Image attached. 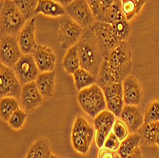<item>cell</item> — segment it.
<instances>
[{"label":"cell","mask_w":159,"mask_h":158,"mask_svg":"<svg viewBox=\"0 0 159 158\" xmlns=\"http://www.w3.org/2000/svg\"><path fill=\"white\" fill-rule=\"evenodd\" d=\"M126 19L122 10L121 0H115L114 3L96 19V21H102L110 24H113L117 21Z\"/></svg>","instance_id":"603a6c76"},{"label":"cell","mask_w":159,"mask_h":158,"mask_svg":"<svg viewBox=\"0 0 159 158\" xmlns=\"http://www.w3.org/2000/svg\"><path fill=\"white\" fill-rule=\"evenodd\" d=\"M55 70L40 73L35 79V85L41 94L45 98H51L53 95L55 89Z\"/></svg>","instance_id":"d6986e66"},{"label":"cell","mask_w":159,"mask_h":158,"mask_svg":"<svg viewBox=\"0 0 159 158\" xmlns=\"http://www.w3.org/2000/svg\"><path fill=\"white\" fill-rule=\"evenodd\" d=\"M120 144H121V141L117 138L116 135L111 132L109 134V136L107 137L103 148H106V149L112 151H117L119 147H120Z\"/></svg>","instance_id":"e575fe53"},{"label":"cell","mask_w":159,"mask_h":158,"mask_svg":"<svg viewBox=\"0 0 159 158\" xmlns=\"http://www.w3.org/2000/svg\"><path fill=\"white\" fill-rule=\"evenodd\" d=\"M111 25H112V29H113L115 35H116V37L118 38L120 42L126 41L129 38V34L132 33V27L127 19L117 21Z\"/></svg>","instance_id":"4dcf8cb0"},{"label":"cell","mask_w":159,"mask_h":158,"mask_svg":"<svg viewBox=\"0 0 159 158\" xmlns=\"http://www.w3.org/2000/svg\"><path fill=\"white\" fill-rule=\"evenodd\" d=\"M122 86L125 105L139 106L143 98V90L140 82L134 76L129 75L123 80Z\"/></svg>","instance_id":"2e32d148"},{"label":"cell","mask_w":159,"mask_h":158,"mask_svg":"<svg viewBox=\"0 0 159 158\" xmlns=\"http://www.w3.org/2000/svg\"><path fill=\"white\" fill-rule=\"evenodd\" d=\"M57 2L58 3H60L63 7H66V6H68L70 3H71L74 1V0H56Z\"/></svg>","instance_id":"ab89813d"},{"label":"cell","mask_w":159,"mask_h":158,"mask_svg":"<svg viewBox=\"0 0 159 158\" xmlns=\"http://www.w3.org/2000/svg\"><path fill=\"white\" fill-rule=\"evenodd\" d=\"M91 30L104 59L111 50H113L121 43L113 32L112 25L110 23L96 21L91 27Z\"/></svg>","instance_id":"52a82bcc"},{"label":"cell","mask_w":159,"mask_h":158,"mask_svg":"<svg viewBox=\"0 0 159 158\" xmlns=\"http://www.w3.org/2000/svg\"><path fill=\"white\" fill-rule=\"evenodd\" d=\"M33 56L40 73L54 70L56 65V55L50 47L37 45L35 51L33 52Z\"/></svg>","instance_id":"e0dca14e"},{"label":"cell","mask_w":159,"mask_h":158,"mask_svg":"<svg viewBox=\"0 0 159 158\" xmlns=\"http://www.w3.org/2000/svg\"><path fill=\"white\" fill-rule=\"evenodd\" d=\"M120 119L127 125L129 133H135L139 132L144 125V113L139 106L125 105L120 114Z\"/></svg>","instance_id":"ac0fdd59"},{"label":"cell","mask_w":159,"mask_h":158,"mask_svg":"<svg viewBox=\"0 0 159 158\" xmlns=\"http://www.w3.org/2000/svg\"><path fill=\"white\" fill-rule=\"evenodd\" d=\"M114 152L115 151H110L106 148H101L98 151L97 158H116V154Z\"/></svg>","instance_id":"8d00e7d4"},{"label":"cell","mask_w":159,"mask_h":158,"mask_svg":"<svg viewBox=\"0 0 159 158\" xmlns=\"http://www.w3.org/2000/svg\"><path fill=\"white\" fill-rule=\"evenodd\" d=\"M77 101L83 111L92 118H94L101 111L107 110L103 90L98 84L79 91Z\"/></svg>","instance_id":"3957f363"},{"label":"cell","mask_w":159,"mask_h":158,"mask_svg":"<svg viewBox=\"0 0 159 158\" xmlns=\"http://www.w3.org/2000/svg\"><path fill=\"white\" fill-rule=\"evenodd\" d=\"M159 133V122L144 124L139 130V134L150 145H156V139Z\"/></svg>","instance_id":"f1b7e54d"},{"label":"cell","mask_w":159,"mask_h":158,"mask_svg":"<svg viewBox=\"0 0 159 158\" xmlns=\"http://www.w3.org/2000/svg\"><path fill=\"white\" fill-rule=\"evenodd\" d=\"M105 59H107L110 67L121 82L129 76L133 68V54L126 41L121 42L118 46L111 50Z\"/></svg>","instance_id":"5b68a950"},{"label":"cell","mask_w":159,"mask_h":158,"mask_svg":"<svg viewBox=\"0 0 159 158\" xmlns=\"http://www.w3.org/2000/svg\"><path fill=\"white\" fill-rule=\"evenodd\" d=\"M12 1L22 12L26 20H30L34 17L39 0H12Z\"/></svg>","instance_id":"f546056e"},{"label":"cell","mask_w":159,"mask_h":158,"mask_svg":"<svg viewBox=\"0 0 159 158\" xmlns=\"http://www.w3.org/2000/svg\"><path fill=\"white\" fill-rule=\"evenodd\" d=\"M65 11L69 17L83 29H89L96 22L94 14L86 0H74L65 7Z\"/></svg>","instance_id":"ba28073f"},{"label":"cell","mask_w":159,"mask_h":158,"mask_svg":"<svg viewBox=\"0 0 159 158\" xmlns=\"http://www.w3.org/2000/svg\"><path fill=\"white\" fill-rule=\"evenodd\" d=\"M156 145L159 148V133H158V136H157V139H156Z\"/></svg>","instance_id":"b9f144b4"},{"label":"cell","mask_w":159,"mask_h":158,"mask_svg":"<svg viewBox=\"0 0 159 158\" xmlns=\"http://www.w3.org/2000/svg\"><path fill=\"white\" fill-rule=\"evenodd\" d=\"M22 55L23 52L20 50L16 36L10 34L1 35V40H0V61H1V64L13 69Z\"/></svg>","instance_id":"9c48e42d"},{"label":"cell","mask_w":159,"mask_h":158,"mask_svg":"<svg viewBox=\"0 0 159 158\" xmlns=\"http://www.w3.org/2000/svg\"><path fill=\"white\" fill-rule=\"evenodd\" d=\"M141 141H142V137L140 134H137V133L129 134L124 140L121 141L120 147L117 151V154L121 158H126L135 149L139 147Z\"/></svg>","instance_id":"484cf974"},{"label":"cell","mask_w":159,"mask_h":158,"mask_svg":"<svg viewBox=\"0 0 159 158\" xmlns=\"http://www.w3.org/2000/svg\"><path fill=\"white\" fill-rule=\"evenodd\" d=\"M20 101L16 97H2L0 100V117L4 122H8L14 111L20 107Z\"/></svg>","instance_id":"4316f807"},{"label":"cell","mask_w":159,"mask_h":158,"mask_svg":"<svg viewBox=\"0 0 159 158\" xmlns=\"http://www.w3.org/2000/svg\"><path fill=\"white\" fill-rule=\"evenodd\" d=\"M87 3L89 4L91 10L93 11L95 18L100 12V4H101V0H86Z\"/></svg>","instance_id":"d590c367"},{"label":"cell","mask_w":159,"mask_h":158,"mask_svg":"<svg viewBox=\"0 0 159 158\" xmlns=\"http://www.w3.org/2000/svg\"><path fill=\"white\" fill-rule=\"evenodd\" d=\"M126 158H143V154H142V151H141L140 148L138 147L137 149H135L131 154L128 155Z\"/></svg>","instance_id":"f35d334b"},{"label":"cell","mask_w":159,"mask_h":158,"mask_svg":"<svg viewBox=\"0 0 159 158\" xmlns=\"http://www.w3.org/2000/svg\"><path fill=\"white\" fill-rule=\"evenodd\" d=\"M84 34V29L74 21L67 14L59 20L57 40L62 49L69 50L75 46Z\"/></svg>","instance_id":"8992f818"},{"label":"cell","mask_w":159,"mask_h":158,"mask_svg":"<svg viewBox=\"0 0 159 158\" xmlns=\"http://www.w3.org/2000/svg\"><path fill=\"white\" fill-rule=\"evenodd\" d=\"M148 0H121L122 10L126 19L129 22L141 12Z\"/></svg>","instance_id":"83f0119b"},{"label":"cell","mask_w":159,"mask_h":158,"mask_svg":"<svg viewBox=\"0 0 159 158\" xmlns=\"http://www.w3.org/2000/svg\"><path fill=\"white\" fill-rule=\"evenodd\" d=\"M115 120H116L115 114L109 110L101 111L93 118V128L95 130L94 141L99 149L103 148L107 137L112 132V127Z\"/></svg>","instance_id":"8fae6325"},{"label":"cell","mask_w":159,"mask_h":158,"mask_svg":"<svg viewBox=\"0 0 159 158\" xmlns=\"http://www.w3.org/2000/svg\"><path fill=\"white\" fill-rule=\"evenodd\" d=\"M51 155L52 150L49 140L39 138L29 149L25 158H50Z\"/></svg>","instance_id":"44dd1931"},{"label":"cell","mask_w":159,"mask_h":158,"mask_svg":"<svg viewBox=\"0 0 159 158\" xmlns=\"http://www.w3.org/2000/svg\"><path fill=\"white\" fill-rule=\"evenodd\" d=\"M50 158H62V157H60V156H58V155H55V154L52 153V155H51V157H50Z\"/></svg>","instance_id":"60d3db41"},{"label":"cell","mask_w":159,"mask_h":158,"mask_svg":"<svg viewBox=\"0 0 159 158\" xmlns=\"http://www.w3.org/2000/svg\"><path fill=\"white\" fill-rule=\"evenodd\" d=\"M62 67L68 74H74L75 71L81 68L76 45L67 50V52L62 60Z\"/></svg>","instance_id":"cb8c5ba5"},{"label":"cell","mask_w":159,"mask_h":158,"mask_svg":"<svg viewBox=\"0 0 159 158\" xmlns=\"http://www.w3.org/2000/svg\"><path fill=\"white\" fill-rule=\"evenodd\" d=\"M96 79H97V84L101 88H104L106 86L113 83H122L117 77V75L115 74L114 71L111 70V68L110 67L107 59H103V62L100 66L99 73Z\"/></svg>","instance_id":"7402d4cb"},{"label":"cell","mask_w":159,"mask_h":158,"mask_svg":"<svg viewBox=\"0 0 159 158\" xmlns=\"http://www.w3.org/2000/svg\"><path fill=\"white\" fill-rule=\"evenodd\" d=\"M43 99H44V96L37 89L35 82L23 85L19 101L24 111H32L35 110L42 104Z\"/></svg>","instance_id":"9a60e30c"},{"label":"cell","mask_w":159,"mask_h":158,"mask_svg":"<svg viewBox=\"0 0 159 158\" xmlns=\"http://www.w3.org/2000/svg\"><path fill=\"white\" fill-rule=\"evenodd\" d=\"M144 124L159 122V101H152L144 113Z\"/></svg>","instance_id":"d6a6232c"},{"label":"cell","mask_w":159,"mask_h":158,"mask_svg":"<svg viewBox=\"0 0 159 158\" xmlns=\"http://www.w3.org/2000/svg\"><path fill=\"white\" fill-rule=\"evenodd\" d=\"M107 110L115 114L116 117H120V114L125 106L124 94H123V86L122 83H113L102 88Z\"/></svg>","instance_id":"4fadbf2b"},{"label":"cell","mask_w":159,"mask_h":158,"mask_svg":"<svg viewBox=\"0 0 159 158\" xmlns=\"http://www.w3.org/2000/svg\"><path fill=\"white\" fill-rule=\"evenodd\" d=\"M13 70L22 85L34 82L40 74L33 54H23L14 66Z\"/></svg>","instance_id":"7c38bea8"},{"label":"cell","mask_w":159,"mask_h":158,"mask_svg":"<svg viewBox=\"0 0 159 158\" xmlns=\"http://www.w3.org/2000/svg\"><path fill=\"white\" fill-rule=\"evenodd\" d=\"M23 85L18 80L12 68L3 64L0 66V95L2 97H16L20 99Z\"/></svg>","instance_id":"30bf717a"},{"label":"cell","mask_w":159,"mask_h":158,"mask_svg":"<svg viewBox=\"0 0 159 158\" xmlns=\"http://www.w3.org/2000/svg\"><path fill=\"white\" fill-rule=\"evenodd\" d=\"M43 14L48 17H62L66 16L65 7L56 0H39L35 14Z\"/></svg>","instance_id":"ffe728a7"},{"label":"cell","mask_w":159,"mask_h":158,"mask_svg":"<svg viewBox=\"0 0 159 158\" xmlns=\"http://www.w3.org/2000/svg\"><path fill=\"white\" fill-rule=\"evenodd\" d=\"M116 158H121V157H120V156H119L118 154H116Z\"/></svg>","instance_id":"7bdbcfd3"},{"label":"cell","mask_w":159,"mask_h":158,"mask_svg":"<svg viewBox=\"0 0 159 158\" xmlns=\"http://www.w3.org/2000/svg\"><path fill=\"white\" fill-rule=\"evenodd\" d=\"M18 44L23 54H33L37 47L35 40V18L27 20L17 35Z\"/></svg>","instance_id":"5bb4252c"},{"label":"cell","mask_w":159,"mask_h":158,"mask_svg":"<svg viewBox=\"0 0 159 158\" xmlns=\"http://www.w3.org/2000/svg\"><path fill=\"white\" fill-rule=\"evenodd\" d=\"M94 138V128L83 116H77L74 121L70 135L71 145L75 151L82 155L87 154Z\"/></svg>","instance_id":"277c9868"},{"label":"cell","mask_w":159,"mask_h":158,"mask_svg":"<svg viewBox=\"0 0 159 158\" xmlns=\"http://www.w3.org/2000/svg\"><path fill=\"white\" fill-rule=\"evenodd\" d=\"M27 20L12 0H1L0 26L1 35H18Z\"/></svg>","instance_id":"7a4b0ae2"},{"label":"cell","mask_w":159,"mask_h":158,"mask_svg":"<svg viewBox=\"0 0 159 158\" xmlns=\"http://www.w3.org/2000/svg\"><path fill=\"white\" fill-rule=\"evenodd\" d=\"M28 118L27 111H24L23 109H18L16 111H14L12 113V115L10 117L8 124L10 128H11L14 131H19L24 127L26 121Z\"/></svg>","instance_id":"1f68e13d"},{"label":"cell","mask_w":159,"mask_h":158,"mask_svg":"<svg viewBox=\"0 0 159 158\" xmlns=\"http://www.w3.org/2000/svg\"><path fill=\"white\" fill-rule=\"evenodd\" d=\"M112 133L117 136V138L120 141L124 140L129 134V131L127 125L121 119L115 120L113 127H112Z\"/></svg>","instance_id":"836d02e7"},{"label":"cell","mask_w":159,"mask_h":158,"mask_svg":"<svg viewBox=\"0 0 159 158\" xmlns=\"http://www.w3.org/2000/svg\"><path fill=\"white\" fill-rule=\"evenodd\" d=\"M73 76L75 80V86L78 92L97 84L96 77L83 68H79L76 71H75Z\"/></svg>","instance_id":"d4e9b609"},{"label":"cell","mask_w":159,"mask_h":158,"mask_svg":"<svg viewBox=\"0 0 159 158\" xmlns=\"http://www.w3.org/2000/svg\"><path fill=\"white\" fill-rule=\"evenodd\" d=\"M76 47L79 55L80 67L97 77L100 66L104 58L91 28L86 29L81 39L76 44Z\"/></svg>","instance_id":"6da1fadb"},{"label":"cell","mask_w":159,"mask_h":158,"mask_svg":"<svg viewBox=\"0 0 159 158\" xmlns=\"http://www.w3.org/2000/svg\"><path fill=\"white\" fill-rule=\"evenodd\" d=\"M115 0H101V4H100V12L97 16L96 19L101 16V14H103L113 3H114Z\"/></svg>","instance_id":"74e56055"}]
</instances>
